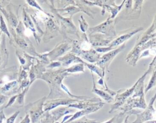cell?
Returning a JSON list of instances; mask_svg holds the SVG:
<instances>
[{"label":"cell","instance_id":"cell-1","mask_svg":"<svg viewBox=\"0 0 156 123\" xmlns=\"http://www.w3.org/2000/svg\"><path fill=\"white\" fill-rule=\"evenodd\" d=\"M13 36L14 37V40L16 42V44L22 49L25 50V51H28V53L33 54L35 56L38 57L39 54L37 53L35 49L34 48L31 41L28 39V37L24 36H19L17 35V34H14Z\"/></svg>","mask_w":156,"mask_h":123},{"label":"cell","instance_id":"cell-2","mask_svg":"<svg viewBox=\"0 0 156 123\" xmlns=\"http://www.w3.org/2000/svg\"><path fill=\"white\" fill-rule=\"evenodd\" d=\"M45 98H42L33 104V107L31 108L30 111L33 122H36L41 115L43 113L44 110H42V108L45 102Z\"/></svg>","mask_w":156,"mask_h":123},{"label":"cell","instance_id":"cell-3","mask_svg":"<svg viewBox=\"0 0 156 123\" xmlns=\"http://www.w3.org/2000/svg\"><path fill=\"white\" fill-rule=\"evenodd\" d=\"M70 102L69 100L66 99H56V100H48L44 102L43 105V110L44 111H47L48 110H52L56 107L61 105H67L69 104Z\"/></svg>","mask_w":156,"mask_h":123},{"label":"cell","instance_id":"cell-4","mask_svg":"<svg viewBox=\"0 0 156 123\" xmlns=\"http://www.w3.org/2000/svg\"><path fill=\"white\" fill-rule=\"evenodd\" d=\"M18 86V81L17 80H13L11 82H8L6 83L3 87H1L0 89V93L2 94L5 95L6 96H9L10 93L11 94H15L13 91L14 90L16 91H20V88H17Z\"/></svg>","mask_w":156,"mask_h":123},{"label":"cell","instance_id":"cell-5","mask_svg":"<svg viewBox=\"0 0 156 123\" xmlns=\"http://www.w3.org/2000/svg\"><path fill=\"white\" fill-rule=\"evenodd\" d=\"M68 48H69V47L67 44H61L58 47H56L52 51L47 53L48 58H50L51 60H53L68 50Z\"/></svg>","mask_w":156,"mask_h":123},{"label":"cell","instance_id":"cell-6","mask_svg":"<svg viewBox=\"0 0 156 123\" xmlns=\"http://www.w3.org/2000/svg\"><path fill=\"white\" fill-rule=\"evenodd\" d=\"M23 19L24 26H25L27 29L30 30L33 33V34H34V35L35 36L36 40L37 41V37L36 34V30L34 28V25L33 22H32L31 19H30V16L28 15V14L25 11V9H23Z\"/></svg>","mask_w":156,"mask_h":123},{"label":"cell","instance_id":"cell-7","mask_svg":"<svg viewBox=\"0 0 156 123\" xmlns=\"http://www.w3.org/2000/svg\"><path fill=\"white\" fill-rule=\"evenodd\" d=\"M6 39L5 37L3 38V42L2 43L1 47H0V66H2V63H8L9 53L6 48Z\"/></svg>","mask_w":156,"mask_h":123},{"label":"cell","instance_id":"cell-8","mask_svg":"<svg viewBox=\"0 0 156 123\" xmlns=\"http://www.w3.org/2000/svg\"><path fill=\"white\" fill-rule=\"evenodd\" d=\"M11 8H9V6H7V13H8V16H7V20L9 23V25L11 26V27L16 28L19 25V21L17 18L16 17V15L14 14V12L12 11Z\"/></svg>","mask_w":156,"mask_h":123},{"label":"cell","instance_id":"cell-9","mask_svg":"<svg viewBox=\"0 0 156 123\" xmlns=\"http://www.w3.org/2000/svg\"><path fill=\"white\" fill-rule=\"evenodd\" d=\"M96 110H98V109H95L94 108L92 107V108H87V110H83V111H80V112H77L76 113H75V114L72 116V118L68 120L67 122H64V123H69V122H70L73 121L74 119L79 118V117H80V116H83V115H84V114H88V113H91V112L94 111Z\"/></svg>","mask_w":156,"mask_h":123},{"label":"cell","instance_id":"cell-10","mask_svg":"<svg viewBox=\"0 0 156 123\" xmlns=\"http://www.w3.org/2000/svg\"><path fill=\"white\" fill-rule=\"evenodd\" d=\"M0 30H1V33L3 32L5 33L9 39H11L10 33L8 30V28L7 27V25L5 23V21L4 20V18L2 15L0 16Z\"/></svg>","mask_w":156,"mask_h":123},{"label":"cell","instance_id":"cell-11","mask_svg":"<svg viewBox=\"0 0 156 123\" xmlns=\"http://www.w3.org/2000/svg\"><path fill=\"white\" fill-rule=\"evenodd\" d=\"M30 86L26 88L25 89H24L22 92L20 93V94L18 95L17 98V104H19L20 105H23L24 104V98H25V94L27 93V91L28 90Z\"/></svg>","mask_w":156,"mask_h":123},{"label":"cell","instance_id":"cell-12","mask_svg":"<svg viewBox=\"0 0 156 123\" xmlns=\"http://www.w3.org/2000/svg\"><path fill=\"white\" fill-rule=\"evenodd\" d=\"M27 2V3H28V4L30 6H31V7H33V8H36L37 9H38L39 11H40L41 12H45L42 9V8L39 5V4L37 3V2L36 1H34V0H27V1H26Z\"/></svg>","mask_w":156,"mask_h":123},{"label":"cell","instance_id":"cell-13","mask_svg":"<svg viewBox=\"0 0 156 123\" xmlns=\"http://www.w3.org/2000/svg\"><path fill=\"white\" fill-rule=\"evenodd\" d=\"M73 123H98V122L96 121V120H90L87 119V118H83L82 119L77 121L76 122H74Z\"/></svg>","mask_w":156,"mask_h":123},{"label":"cell","instance_id":"cell-14","mask_svg":"<svg viewBox=\"0 0 156 123\" xmlns=\"http://www.w3.org/2000/svg\"><path fill=\"white\" fill-rule=\"evenodd\" d=\"M20 74L19 76V81L21 82L22 80L27 79L28 77V73L25 70H22V68H20Z\"/></svg>","mask_w":156,"mask_h":123},{"label":"cell","instance_id":"cell-15","mask_svg":"<svg viewBox=\"0 0 156 123\" xmlns=\"http://www.w3.org/2000/svg\"><path fill=\"white\" fill-rule=\"evenodd\" d=\"M20 113V111H18L17 112H16L14 114H13L9 118H8L7 119V122L6 123H14L15 119H16L17 116H18V114Z\"/></svg>","mask_w":156,"mask_h":123},{"label":"cell","instance_id":"cell-16","mask_svg":"<svg viewBox=\"0 0 156 123\" xmlns=\"http://www.w3.org/2000/svg\"><path fill=\"white\" fill-rule=\"evenodd\" d=\"M17 96H18V95H16V96H12L11 98H10L9 100L8 101V103L7 104V105H6V107H5L4 108H8V107H9L15 103V101H16V100L17 99Z\"/></svg>","mask_w":156,"mask_h":123},{"label":"cell","instance_id":"cell-17","mask_svg":"<svg viewBox=\"0 0 156 123\" xmlns=\"http://www.w3.org/2000/svg\"><path fill=\"white\" fill-rule=\"evenodd\" d=\"M8 99V96H6L5 95L0 93V107L2 106L5 103V102Z\"/></svg>","mask_w":156,"mask_h":123},{"label":"cell","instance_id":"cell-18","mask_svg":"<svg viewBox=\"0 0 156 123\" xmlns=\"http://www.w3.org/2000/svg\"><path fill=\"white\" fill-rule=\"evenodd\" d=\"M61 65L60 62H53L51 64H50L47 68H56V67H58L60 66Z\"/></svg>","mask_w":156,"mask_h":123},{"label":"cell","instance_id":"cell-19","mask_svg":"<svg viewBox=\"0 0 156 123\" xmlns=\"http://www.w3.org/2000/svg\"><path fill=\"white\" fill-rule=\"evenodd\" d=\"M116 118V117H114V118H113L112 119H111L110 120H109L108 121H107V122H104V123H121V122H122V121H121L122 119H119L118 118V121H115Z\"/></svg>","mask_w":156,"mask_h":123},{"label":"cell","instance_id":"cell-20","mask_svg":"<svg viewBox=\"0 0 156 123\" xmlns=\"http://www.w3.org/2000/svg\"><path fill=\"white\" fill-rule=\"evenodd\" d=\"M147 123H156V121H147Z\"/></svg>","mask_w":156,"mask_h":123},{"label":"cell","instance_id":"cell-21","mask_svg":"<svg viewBox=\"0 0 156 123\" xmlns=\"http://www.w3.org/2000/svg\"><path fill=\"white\" fill-rule=\"evenodd\" d=\"M127 119H128V116L126 118V120H125L124 123H129V122H128V121H127Z\"/></svg>","mask_w":156,"mask_h":123},{"label":"cell","instance_id":"cell-22","mask_svg":"<svg viewBox=\"0 0 156 123\" xmlns=\"http://www.w3.org/2000/svg\"><path fill=\"white\" fill-rule=\"evenodd\" d=\"M2 83H3V82H2V80H1V79H0V85H1Z\"/></svg>","mask_w":156,"mask_h":123},{"label":"cell","instance_id":"cell-23","mask_svg":"<svg viewBox=\"0 0 156 123\" xmlns=\"http://www.w3.org/2000/svg\"><path fill=\"white\" fill-rule=\"evenodd\" d=\"M0 89H1V87H0Z\"/></svg>","mask_w":156,"mask_h":123}]
</instances>
